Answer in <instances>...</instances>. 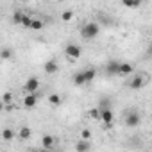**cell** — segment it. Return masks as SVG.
<instances>
[{
  "label": "cell",
  "mask_w": 152,
  "mask_h": 152,
  "mask_svg": "<svg viewBox=\"0 0 152 152\" xmlns=\"http://www.w3.org/2000/svg\"><path fill=\"white\" fill-rule=\"evenodd\" d=\"M99 31H100V27H99L97 22H88V23L83 25V29H81V36H83L84 39H93V38L99 34Z\"/></svg>",
  "instance_id": "cell-1"
},
{
  "label": "cell",
  "mask_w": 152,
  "mask_h": 152,
  "mask_svg": "<svg viewBox=\"0 0 152 152\" xmlns=\"http://www.w3.org/2000/svg\"><path fill=\"white\" fill-rule=\"evenodd\" d=\"M64 54H66V57H70V59H79L81 54H83V48H81L77 43H68V45L64 47Z\"/></svg>",
  "instance_id": "cell-2"
},
{
  "label": "cell",
  "mask_w": 152,
  "mask_h": 152,
  "mask_svg": "<svg viewBox=\"0 0 152 152\" xmlns=\"http://www.w3.org/2000/svg\"><path fill=\"white\" fill-rule=\"evenodd\" d=\"M145 84H147V75L138 72V73L134 75V77L131 79V83H129V88H131V90H141Z\"/></svg>",
  "instance_id": "cell-3"
},
{
  "label": "cell",
  "mask_w": 152,
  "mask_h": 152,
  "mask_svg": "<svg viewBox=\"0 0 152 152\" xmlns=\"http://www.w3.org/2000/svg\"><path fill=\"white\" fill-rule=\"evenodd\" d=\"M38 88H39V79H38V77H29V79L23 83L25 93H38Z\"/></svg>",
  "instance_id": "cell-4"
},
{
  "label": "cell",
  "mask_w": 152,
  "mask_h": 152,
  "mask_svg": "<svg viewBox=\"0 0 152 152\" xmlns=\"http://www.w3.org/2000/svg\"><path fill=\"white\" fill-rule=\"evenodd\" d=\"M38 100H39L38 93H25V97H23V106H25L27 109H32V107L38 106Z\"/></svg>",
  "instance_id": "cell-5"
},
{
  "label": "cell",
  "mask_w": 152,
  "mask_h": 152,
  "mask_svg": "<svg viewBox=\"0 0 152 152\" xmlns=\"http://www.w3.org/2000/svg\"><path fill=\"white\" fill-rule=\"evenodd\" d=\"M100 120L104 122V125H106L107 129H111V125H113V120H115L113 109H102V111H100Z\"/></svg>",
  "instance_id": "cell-6"
},
{
  "label": "cell",
  "mask_w": 152,
  "mask_h": 152,
  "mask_svg": "<svg viewBox=\"0 0 152 152\" xmlns=\"http://www.w3.org/2000/svg\"><path fill=\"white\" fill-rule=\"evenodd\" d=\"M140 124H141V116H140V113L132 111V113H129V115L125 116V125H127V127H138Z\"/></svg>",
  "instance_id": "cell-7"
},
{
  "label": "cell",
  "mask_w": 152,
  "mask_h": 152,
  "mask_svg": "<svg viewBox=\"0 0 152 152\" xmlns=\"http://www.w3.org/2000/svg\"><path fill=\"white\" fill-rule=\"evenodd\" d=\"M57 70H59V64H57V61H56V59H48V61L43 64V72H45V73H48V75L57 73Z\"/></svg>",
  "instance_id": "cell-8"
},
{
  "label": "cell",
  "mask_w": 152,
  "mask_h": 152,
  "mask_svg": "<svg viewBox=\"0 0 152 152\" xmlns=\"http://www.w3.org/2000/svg\"><path fill=\"white\" fill-rule=\"evenodd\" d=\"M134 72V66L131 63H120L118 66V75H122V77H125V75H131Z\"/></svg>",
  "instance_id": "cell-9"
},
{
  "label": "cell",
  "mask_w": 152,
  "mask_h": 152,
  "mask_svg": "<svg viewBox=\"0 0 152 152\" xmlns=\"http://www.w3.org/2000/svg\"><path fill=\"white\" fill-rule=\"evenodd\" d=\"M54 136H50V134H45L43 138H41V147L45 148V150H52L54 148Z\"/></svg>",
  "instance_id": "cell-10"
},
{
  "label": "cell",
  "mask_w": 152,
  "mask_h": 152,
  "mask_svg": "<svg viewBox=\"0 0 152 152\" xmlns=\"http://www.w3.org/2000/svg\"><path fill=\"white\" fill-rule=\"evenodd\" d=\"M31 136H32V131H31V127H27V125L20 127V131H18V138H20L22 141H27V140H31Z\"/></svg>",
  "instance_id": "cell-11"
},
{
  "label": "cell",
  "mask_w": 152,
  "mask_h": 152,
  "mask_svg": "<svg viewBox=\"0 0 152 152\" xmlns=\"http://www.w3.org/2000/svg\"><path fill=\"white\" fill-rule=\"evenodd\" d=\"M15 57V50L9 48V47H4V48H0V59L2 61H9Z\"/></svg>",
  "instance_id": "cell-12"
},
{
  "label": "cell",
  "mask_w": 152,
  "mask_h": 152,
  "mask_svg": "<svg viewBox=\"0 0 152 152\" xmlns=\"http://www.w3.org/2000/svg\"><path fill=\"white\" fill-rule=\"evenodd\" d=\"M2 140L4 141H7V143H11L13 140H15V129H11V127H6V129H2Z\"/></svg>",
  "instance_id": "cell-13"
},
{
  "label": "cell",
  "mask_w": 152,
  "mask_h": 152,
  "mask_svg": "<svg viewBox=\"0 0 152 152\" xmlns=\"http://www.w3.org/2000/svg\"><path fill=\"white\" fill-rule=\"evenodd\" d=\"M118 66H120V63L118 61H109L107 63V66H106V72H107V75H118Z\"/></svg>",
  "instance_id": "cell-14"
},
{
  "label": "cell",
  "mask_w": 152,
  "mask_h": 152,
  "mask_svg": "<svg viewBox=\"0 0 152 152\" xmlns=\"http://www.w3.org/2000/svg\"><path fill=\"white\" fill-rule=\"evenodd\" d=\"M90 148H91V145H90V141H84V140H79L77 143H75V150H77V152H90Z\"/></svg>",
  "instance_id": "cell-15"
},
{
  "label": "cell",
  "mask_w": 152,
  "mask_h": 152,
  "mask_svg": "<svg viewBox=\"0 0 152 152\" xmlns=\"http://www.w3.org/2000/svg\"><path fill=\"white\" fill-rule=\"evenodd\" d=\"M73 84L75 86H86V79H84V73L83 72H77L73 75Z\"/></svg>",
  "instance_id": "cell-16"
},
{
  "label": "cell",
  "mask_w": 152,
  "mask_h": 152,
  "mask_svg": "<svg viewBox=\"0 0 152 152\" xmlns=\"http://www.w3.org/2000/svg\"><path fill=\"white\" fill-rule=\"evenodd\" d=\"M83 73H84V79H86V84H90V83H93V81H95V75H97V72H95L93 68H88V70H84Z\"/></svg>",
  "instance_id": "cell-17"
},
{
  "label": "cell",
  "mask_w": 152,
  "mask_h": 152,
  "mask_svg": "<svg viewBox=\"0 0 152 152\" xmlns=\"http://www.w3.org/2000/svg\"><path fill=\"white\" fill-rule=\"evenodd\" d=\"M43 20H39V18H32V22H31V31H41L43 29Z\"/></svg>",
  "instance_id": "cell-18"
},
{
  "label": "cell",
  "mask_w": 152,
  "mask_h": 152,
  "mask_svg": "<svg viewBox=\"0 0 152 152\" xmlns=\"http://www.w3.org/2000/svg\"><path fill=\"white\" fill-rule=\"evenodd\" d=\"M31 22H32V16L23 13V18H22V23H20V25H22L23 29H31Z\"/></svg>",
  "instance_id": "cell-19"
},
{
  "label": "cell",
  "mask_w": 152,
  "mask_h": 152,
  "mask_svg": "<svg viewBox=\"0 0 152 152\" xmlns=\"http://www.w3.org/2000/svg\"><path fill=\"white\" fill-rule=\"evenodd\" d=\"M0 100H2V104H4V106H11V102H13V95H11L9 91H6Z\"/></svg>",
  "instance_id": "cell-20"
},
{
  "label": "cell",
  "mask_w": 152,
  "mask_h": 152,
  "mask_svg": "<svg viewBox=\"0 0 152 152\" xmlns=\"http://www.w3.org/2000/svg\"><path fill=\"white\" fill-rule=\"evenodd\" d=\"M48 102H50L52 106H59V104H61V95H57V93H52V95L48 97Z\"/></svg>",
  "instance_id": "cell-21"
},
{
  "label": "cell",
  "mask_w": 152,
  "mask_h": 152,
  "mask_svg": "<svg viewBox=\"0 0 152 152\" xmlns=\"http://www.w3.org/2000/svg\"><path fill=\"white\" fill-rule=\"evenodd\" d=\"M88 115H90V118L100 120V109H99V107H91V109L88 111Z\"/></svg>",
  "instance_id": "cell-22"
},
{
  "label": "cell",
  "mask_w": 152,
  "mask_h": 152,
  "mask_svg": "<svg viewBox=\"0 0 152 152\" xmlns=\"http://www.w3.org/2000/svg\"><path fill=\"white\" fill-rule=\"evenodd\" d=\"M72 18H73V11H63L61 13V20L63 22H70Z\"/></svg>",
  "instance_id": "cell-23"
},
{
  "label": "cell",
  "mask_w": 152,
  "mask_h": 152,
  "mask_svg": "<svg viewBox=\"0 0 152 152\" xmlns=\"http://www.w3.org/2000/svg\"><path fill=\"white\" fill-rule=\"evenodd\" d=\"M90 138H91V131H90V129H83V131H81V140L90 141Z\"/></svg>",
  "instance_id": "cell-24"
},
{
  "label": "cell",
  "mask_w": 152,
  "mask_h": 152,
  "mask_svg": "<svg viewBox=\"0 0 152 152\" xmlns=\"http://www.w3.org/2000/svg\"><path fill=\"white\" fill-rule=\"evenodd\" d=\"M22 18H23V13H22V11H16V13L13 15V22H15V23H18V25L22 23Z\"/></svg>",
  "instance_id": "cell-25"
},
{
  "label": "cell",
  "mask_w": 152,
  "mask_h": 152,
  "mask_svg": "<svg viewBox=\"0 0 152 152\" xmlns=\"http://www.w3.org/2000/svg\"><path fill=\"white\" fill-rule=\"evenodd\" d=\"M100 111L102 109H111V102L107 100V99H102V102H100V107H99Z\"/></svg>",
  "instance_id": "cell-26"
},
{
  "label": "cell",
  "mask_w": 152,
  "mask_h": 152,
  "mask_svg": "<svg viewBox=\"0 0 152 152\" xmlns=\"http://www.w3.org/2000/svg\"><path fill=\"white\" fill-rule=\"evenodd\" d=\"M125 6H127V7H140L141 2H125Z\"/></svg>",
  "instance_id": "cell-27"
},
{
  "label": "cell",
  "mask_w": 152,
  "mask_h": 152,
  "mask_svg": "<svg viewBox=\"0 0 152 152\" xmlns=\"http://www.w3.org/2000/svg\"><path fill=\"white\" fill-rule=\"evenodd\" d=\"M4 107H6V106L2 104V100H0V111H4Z\"/></svg>",
  "instance_id": "cell-28"
},
{
  "label": "cell",
  "mask_w": 152,
  "mask_h": 152,
  "mask_svg": "<svg viewBox=\"0 0 152 152\" xmlns=\"http://www.w3.org/2000/svg\"><path fill=\"white\" fill-rule=\"evenodd\" d=\"M45 152H57V150H54V148H52V150H45Z\"/></svg>",
  "instance_id": "cell-29"
}]
</instances>
